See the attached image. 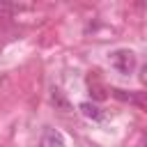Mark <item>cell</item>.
<instances>
[{"mask_svg": "<svg viewBox=\"0 0 147 147\" xmlns=\"http://www.w3.org/2000/svg\"><path fill=\"white\" fill-rule=\"evenodd\" d=\"M41 147H64V136L57 129H48L41 138Z\"/></svg>", "mask_w": 147, "mask_h": 147, "instance_id": "cell-2", "label": "cell"}, {"mask_svg": "<svg viewBox=\"0 0 147 147\" xmlns=\"http://www.w3.org/2000/svg\"><path fill=\"white\" fill-rule=\"evenodd\" d=\"M140 80H142V83L147 85V64H145V67L140 69Z\"/></svg>", "mask_w": 147, "mask_h": 147, "instance_id": "cell-7", "label": "cell"}, {"mask_svg": "<svg viewBox=\"0 0 147 147\" xmlns=\"http://www.w3.org/2000/svg\"><path fill=\"white\" fill-rule=\"evenodd\" d=\"M110 62L119 74H131L136 69V55L129 48H117L110 53Z\"/></svg>", "mask_w": 147, "mask_h": 147, "instance_id": "cell-1", "label": "cell"}, {"mask_svg": "<svg viewBox=\"0 0 147 147\" xmlns=\"http://www.w3.org/2000/svg\"><path fill=\"white\" fill-rule=\"evenodd\" d=\"M51 101H53V106H55V108H60V110H71L69 101L64 99V94H62L60 90H53V92H51Z\"/></svg>", "mask_w": 147, "mask_h": 147, "instance_id": "cell-4", "label": "cell"}, {"mask_svg": "<svg viewBox=\"0 0 147 147\" xmlns=\"http://www.w3.org/2000/svg\"><path fill=\"white\" fill-rule=\"evenodd\" d=\"M113 94H115L117 99H122V101H129V103H140V99H138L136 94H131V92L126 94L124 90H113Z\"/></svg>", "mask_w": 147, "mask_h": 147, "instance_id": "cell-5", "label": "cell"}, {"mask_svg": "<svg viewBox=\"0 0 147 147\" xmlns=\"http://www.w3.org/2000/svg\"><path fill=\"white\" fill-rule=\"evenodd\" d=\"M90 94H92V96H94L96 101H101V99H106V90H103V87H101L99 83H94V85L90 83Z\"/></svg>", "mask_w": 147, "mask_h": 147, "instance_id": "cell-6", "label": "cell"}, {"mask_svg": "<svg viewBox=\"0 0 147 147\" xmlns=\"http://www.w3.org/2000/svg\"><path fill=\"white\" fill-rule=\"evenodd\" d=\"M80 113L87 117V119H94V122H99V119H103V113L94 106V103H90V101H85V103H80Z\"/></svg>", "mask_w": 147, "mask_h": 147, "instance_id": "cell-3", "label": "cell"}]
</instances>
